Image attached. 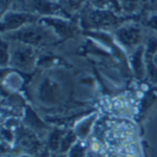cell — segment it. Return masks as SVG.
I'll return each instance as SVG.
<instances>
[{
  "label": "cell",
  "instance_id": "obj_5",
  "mask_svg": "<svg viewBox=\"0 0 157 157\" xmlns=\"http://www.w3.org/2000/svg\"><path fill=\"white\" fill-rule=\"evenodd\" d=\"M76 136L73 132H68L64 139H62L61 145H60V151H66L67 150L69 149V147L72 145V143L75 141Z\"/></svg>",
  "mask_w": 157,
  "mask_h": 157
},
{
  "label": "cell",
  "instance_id": "obj_1",
  "mask_svg": "<svg viewBox=\"0 0 157 157\" xmlns=\"http://www.w3.org/2000/svg\"><path fill=\"white\" fill-rule=\"evenodd\" d=\"M33 17L25 14H11L9 17H7L5 22H3V29L6 27L7 29H14L18 26L21 25L27 21H31Z\"/></svg>",
  "mask_w": 157,
  "mask_h": 157
},
{
  "label": "cell",
  "instance_id": "obj_2",
  "mask_svg": "<svg viewBox=\"0 0 157 157\" xmlns=\"http://www.w3.org/2000/svg\"><path fill=\"white\" fill-rule=\"evenodd\" d=\"M18 37L29 43L38 44L43 40L44 35L40 31H37L36 29H26L23 32L18 33Z\"/></svg>",
  "mask_w": 157,
  "mask_h": 157
},
{
  "label": "cell",
  "instance_id": "obj_9",
  "mask_svg": "<svg viewBox=\"0 0 157 157\" xmlns=\"http://www.w3.org/2000/svg\"><path fill=\"white\" fill-rule=\"evenodd\" d=\"M94 1V3L95 4V5H97V6H99V7H103V6H105V5H106V4H108V3H114V4H116L117 2H116V0H93Z\"/></svg>",
  "mask_w": 157,
  "mask_h": 157
},
{
  "label": "cell",
  "instance_id": "obj_3",
  "mask_svg": "<svg viewBox=\"0 0 157 157\" xmlns=\"http://www.w3.org/2000/svg\"><path fill=\"white\" fill-rule=\"evenodd\" d=\"M92 20L98 25H107L112 24L116 21L115 17L112 16V14L107 12H100V13H94L92 16Z\"/></svg>",
  "mask_w": 157,
  "mask_h": 157
},
{
  "label": "cell",
  "instance_id": "obj_4",
  "mask_svg": "<svg viewBox=\"0 0 157 157\" xmlns=\"http://www.w3.org/2000/svg\"><path fill=\"white\" fill-rule=\"evenodd\" d=\"M120 39L125 44H135L139 39V33L134 29H125L119 33Z\"/></svg>",
  "mask_w": 157,
  "mask_h": 157
},
{
  "label": "cell",
  "instance_id": "obj_12",
  "mask_svg": "<svg viewBox=\"0 0 157 157\" xmlns=\"http://www.w3.org/2000/svg\"><path fill=\"white\" fill-rule=\"evenodd\" d=\"M23 157H29V156H23Z\"/></svg>",
  "mask_w": 157,
  "mask_h": 157
},
{
  "label": "cell",
  "instance_id": "obj_10",
  "mask_svg": "<svg viewBox=\"0 0 157 157\" xmlns=\"http://www.w3.org/2000/svg\"><path fill=\"white\" fill-rule=\"evenodd\" d=\"M64 1L66 2V4H67L69 7L73 8V7H76L78 6V4H80L82 0H64Z\"/></svg>",
  "mask_w": 157,
  "mask_h": 157
},
{
  "label": "cell",
  "instance_id": "obj_7",
  "mask_svg": "<svg viewBox=\"0 0 157 157\" xmlns=\"http://www.w3.org/2000/svg\"><path fill=\"white\" fill-rule=\"evenodd\" d=\"M69 157H85V149L80 143L75 144L70 150Z\"/></svg>",
  "mask_w": 157,
  "mask_h": 157
},
{
  "label": "cell",
  "instance_id": "obj_8",
  "mask_svg": "<svg viewBox=\"0 0 157 157\" xmlns=\"http://www.w3.org/2000/svg\"><path fill=\"white\" fill-rule=\"evenodd\" d=\"M31 56V51L30 50H22V51H19V53L17 54V60L20 61L21 65H23L24 63H26Z\"/></svg>",
  "mask_w": 157,
  "mask_h": 157
},
{
  "label": "cell",
  "instance_id": "obj_6",
  "mask_svg": "<svg viewBox=\"0 0 157 157\" xmlns=\"http://www.w3.org/2000/svg\"><path fill=\"white\" fill-rule=\"evenodd\" d=\"M62 133L60 131H55L49 140V146L52 150H57L59 149V144H60V140H61Z\"/></svg>",
  "mask_w": 157,
  "mask_h": 157
},
{
  "label": "cell",
  "instance_id": "obj_11",
  "mask_svg": "<svg viewBox=\"0 0 157 157\" xmlns=\"http://www.w3.org/2000/svg\"><path fill=\"white\" fill-rule=\"evenodd\" d=\"M54 157H67V156L64 154H57V155H55Z\"/></svg>",
  "mask_w": 157,
  "mask_h": 157
}]
</instances>
